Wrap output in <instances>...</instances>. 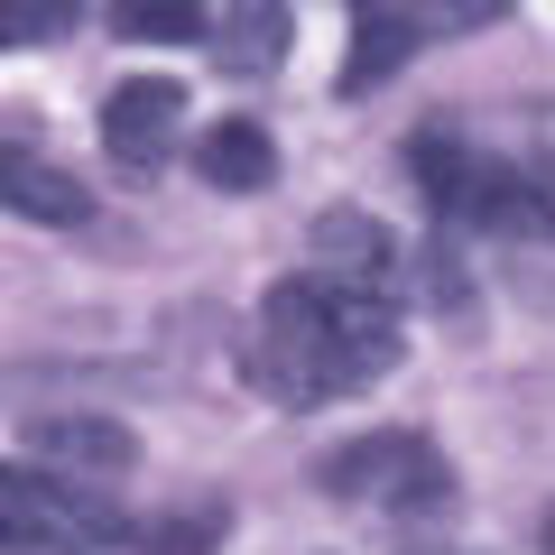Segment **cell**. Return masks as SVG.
Masks as SVG:
<instances>
[{
	"instance_id": "1",
	"label": "cell",
	"mask_w": 555,
	"mask_h": 555,
	"mask_svg": "<svg viewBox=\"0 0 555 555\" xmlns=\"http://www.w3.org/2000/svg\"><path fill=\"white\" fill-rule=\"evenodd\" d=\"M408 352V315L379 278L352 269H306V278H278L269 306H259V334H250V371L269 398L287 408H324V398H352L371 379L398 371Z\"/></svg>"
},
{
	"instance_id": "2",
	"label": "cell",
	"mask_w": 555,
	"mask_h": 555,
	"mask_svg": "<svg viewBox=\"0 0 555 555\" xmlns=\"http://www.w3.org/2000/svg\"><path fill=\"white\" fill-rule=\"evenodd\" d=\"M112 537H120V518L83 481L0 463V555H93Z\"/></svg>"
},
{
	"instance_id": "3",
	"label": "cell",
	"mask_w": 555,
	"mask_h": 555,
	"mask_svg": "<svg viewBox=\"0 0 555 555\" xmlns=\"http://www.w3.org/2000/svg\"><path fill=\"white\" fill-rule=\"evenodd\" d=\"M324 491L334 500H371V509H398V518H426L454 500V463L416 426H389V436H361L324 463Z\"/></svg>"
},
{
	"instance_id": "4",
	"label": "cell",
	"mask_w": 555,
	"mask_h": 555,
	"mask_svg": "<svg viewBox=\"0 0 555 555\" xmlns=\"http://www.w3.org/2000/svg\"><path fill=\"white\" fill-rule=\"evenodd\" d=\"M0 214L47 222V232H75V222H93V185H83L75 167H56L47 149L0 139Z\"/></svg>"
},
{
	"instance_id": "5",
	"label": "cell",
	"mask_w": 555,
	"mask_h": 555,
	"mask_svg": "<svg viewBox=\"0 0 555 555\" xmlns=\"http://www.w3.org/2000/svg\"><path fill=\"white\" fill-rule=\"evenodd\" d=\"M177 120H185V83L177 75H139L102 102V149L120 167H158L177 149Z\"/></svg>"
},
{
	"instance_id": "6",
	"label": "cell",
	"mask_w": 555,
	"mask_h": 555,
	"mask_svg": "<svg viewBox=\"0 0 555 555\" xmlns=\"http://www.w3.org/2000/svg\"><path fill=\"white\" fill-rule=\"evenodd\" d=\"M28 444H38V463L65 473V481H120L130 473V426H112V416H38Z\"/></svg>"
},
{
	"instance_id": "7",
	"label": "cell",
	"mask_w": 555,
	"mask_h": 555,
	"mask_svg": "<svg viewBox=\"0 0 555 555\" xmlns=\"http://www.w3.org/2000/svg\"><path fill=\"white\" fill-rule=\"evenodd\" d=\"M195 177L214 185V195H259V185L278 177V149L259 120H214V130L195 139Z\"/></svg>"
},
{
	"instance_id": "8",
	"label": "cell",
	"mask_w": 555,
	"mask_h": 555,
	"mask_svg": "<svg viewBox=\"0 0 555 555\" xmlns=\"http://www.w3.org/2000/svg\"><path fill=\"white\" fill-rule=\"evenodd\" d=\"M416 47V20L398 10V0H361V20H352V56H343V93H379V83L408 65Z\"/></svg>"
},
{
	"instance_id": "9",
	"label": "cell",
	"mask_w": 555,
	"mask_h": 555,
	"mask_svg": "<svg viewBox=\"0 0 555 555\" xmlns=\"http://www.w3.org/2000/svg\"><path fill=\"white\" fill-rule=\"evenodd\" d=\"M112 28L130 47H195L204 38V0H102Z\"/></svg>"
},
{
	"instance_id": "10",
	"label": "cell",
	"mask_w": 555,
	"mask_h": 555,
	"mask_svg": "<svg viewBox=\"0 0 555 555\" xmlns=\"http://www.w3.org/2000/svg\"><path fill=\"white\" fill-rule=\"evenodd\" d=\"M222 56H232L241 75H269V65L287 56V0H241L232 28H222Z\"/></svg>"
},
{
	"instance_id": "11",
	"label": "cell",
	"mask_w": 555,
	"mask_h": 555,
	"mask_svg": "<svg viewBox=\"0 0 555 555\" xmlns=\"http://www.w3.org/2000/svg\"><path fill=\"white\" fill-rule=\"evenodd\" d=\"M315 241H324V259L352 269V278H379V269H389V232H379L371 214H352V204H334V214L315 222Z\"/></svg>"
},
{
	"instance_id": "12",
	"label": "cell",
	"mask_w": 555,
	"mask_h": 555,
	"mask_svg": "<svg viewBox=\"0 0 555 555\" xmlns=\"http://www.w3.org/2000/svg\"><path fill=\"white\" fill-rule=\"evenodd\" d=\"M75 28V0H0V47H47Z\"/></svg>"
},
{
	"instance_id": "13",
	"label": "cell",
	"mask_w": 555,
	"mask_h": 555,
	"mask_svg": "<svg viewBox=\"0 0 555 555\" xmlns=\"http://www.w3.org/2000/svg\"><path fill=\"white\" fill-rule=\"evenodd\" d=\"M416 28H444V38H473V28H491L509 0H398Z\"/></svg>"
},
{
	"instance_id": "14",
	"label": "cell",
	"mask_w": 555,
	"mask_h": 555,
	"mask_svg": "<svg viewBox=\"0 0 555 555\" xmlns=\"http://www.w3.org/2000/svg\"><path fill=\"white\" fill-rule=\"evenodd\" d=\"M222 528H232V509H177V528H149L139 546H149V555H204Z\"/></svg>"
},
{
	"instance_id": "15",
	"label": "cell",
	"mask_w": 555,
	"mask_h": 555,
	"mask_svg": "<svg viewBox=\"0 0 555 555\" xmlns=\"http://www.w3.org/2000/svg\"><path fill=\"white\" fill-rule=\"evenodd\" d=\"M546 555H555V509H546Z\"/></svg>"
},
{
	"instance_id": "16",
	"label": "cell",
	"mask_w": 555,
	"mask_h": 555,
	"mask_svg": "<svg viewBox=\"0 0 555 555\" xmlns=\"http://www.w3.org/2000/svg\"><path fill=\"white\" fill-rule=\"evenodd\" d=\"M416 555H444V546H416Z\"/></svg>"
}]
</instances>
